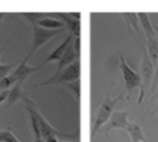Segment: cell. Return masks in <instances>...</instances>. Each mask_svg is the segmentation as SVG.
Segmentation results:
<instances>
[{
	"mask_svg": "<svg viewBox=\"0 0 158 142\" xmlns=\"http://www.w3.org/2000/svg\"><path fill=\"white\" fill-rule=\"evenodd\" d=\"M119 71L122 75L123 83H125V88H126V99L131 98V93L135 88H142V77L140 73L131 68L128 65V62L125 61L123 55H119Z\"/></svg>",
	"mask_w": 158,
	"mask_h": 142,
	"instance_id": "5b68a950",
	"label": "cell"
},
{
	"mask_svg": "<svg viewBox=\"0 0 158 142\" xmlns=\"http://www.w3.org/2000/svg\"><path fill=\"white\" fill-rule=\"evenodd\" d=\"M157 110H158V102H157V106H156V108H154V109H153V110H151V115H153V113H156V112H157Z\"/></svg>",
	"mask_w": 158,
	"mask_h": 142,
	"instance_id": "83f0119b",
	"label": "cell"
},
{
	"mask_svg": "<svg viewBox=\"0 0 158 142\" xmlns=\"http://www.w3.org/2000/svg\"><path fill=\"white\" fill-rule=\"evenodd\" d=\"M121 18L123 19V22L126 24V28L129 29V32L137 33L139 39L142 40V43H144V35H143L142 26H140L139 18H137V13H121Z\"/></svg>",
	"mask_w": 158,
	"mask_h": 142,
	"instance_id": "8fae6325",
	"label": "cell"
},
{
	"mask_svg": "<svg viewBox=\"0 0 158 142\" xmlns=\"http://www.w3.org/2000/svg\"><path fill=\"white\" fill-rule=\"evenodd\" d=\"M32 30H33V41H32V47H31L28 57L31 58V55L36 51L38 48H40L43 44H46L49 40H52L53 37L58 36L61 32H64L65 29H57V30H50V29H43V28L38 26L36 24H32Z\"/></svg>",
	"mask_w": 158,
	"mask_h": 142,
	"instance_id": "8992f818",
	"label": "cell"
},
{
	"mask_svg": "<svg viewBox=\"0 0 158 142\" xmlns=\"http://www.w3.org/2000/svg\"><path fill=\"white\" fill-rule=\"evenodd\" d=\"M140 77H142V88L137 98V105H142L146 98H148L151 83L154 79V63L151 62L148 52L146 50L144 44L142 43V63H140Z\"/></svg>",
	"mask_w": 158,
	"mask_h": 142,
	"instance_id": "3957f363",
	"label": "cell"
},
{
	"mask_svg": "<svg viewBox=\"0 0 158 142\" xmlns=\"http://www.w3.org/2000/svg\"><path fill=\"white\" fill-rule=\"evenodd\" d=\"M110 87H111V84H110ZM110 87H108V90L106 91L103 102H101V105L98 106L97 112H96L94 120H93V126H92V132H90L92 137L97 134L98 130L108 121V119L111 117V115L114 113V109L118 105V102H121L123 99V91H121V93L118 94L117 98H111V97H110Z\"/></svg>",
	"mask_w": 158,
	"mask_h": 142,
	"instance_id": "6da1fadb",
	"label": "cell"
},
{
	"mask_svg": "<svg viewBox=\"0 0 158 142\" xmlns=\"http://www.w3.org/2000/svg\"><path fill=\"white\" fill-rule=\"evenodd\" d=\"M137 18H139L140 26H142L143 35H144V40L157 39L156 32H154V24L151 22L150 15L147 13H137Z\"/></svg>",
	"mask_w": 158,
	"mask_h": 142,
	"instance_id": "4fadbf2b",
	"label": "cell"
},
{
	"mask_svg": "<svg viewBox=\"0 0 158 142\" xmlns=\"http://www.w3.org/2000/svg\"><path fill=\"white\" fill-rule=\"evenodd\" d=\"M158 90V59L156 62V65H154V79H153V83H151V87H150V93L151 95H154V94L157 93ZM148 99V98H147Z\"/></svg>",
	"mask_w": 158,
	"mask_h": 142,
	"instance_id": "7402d4cb",
	"label": "cell"
},
{
	"mask_svg": "<svg viewBox=\"0 0 158 142\" xmlns=\"http://www.w3.org/2000/svg\"><path fill=\"white\" fill-rule=\"evenodd\" d=\"M128 124V110H114V113L108 119V121L98 130V132L108 137L112 130H125L126 131Z\"/></svg>",
	"mask_w": 158,
	"mask_h": 142,
	"instance_id": "52a82bcc",
	"label": "cell"
},
{
	"mask_svg": "<svg viewBox=\"0 0 158 142\" xmlns=\"http://www.w3.org/2000/svg\"><path fill=\"white\" fill-rule=\"evenodd\" d=\"M19 62H21V59L14 61L13 63H7V65H2V63H0V80L4 79V77H7V76H10L11 69H13L15 65H18Z\"/></svg>",
	"mask_w": 158,
	"mask_h": 142,
	"instance_id": "ac0fdd59",
	"label": "cell"
},
{
	"mask_svg": "<svg viewBox=\"0 0 158 142\" xmlns=\"http://www.w3.org/2000/svg\"><path fill=\"white\" fill-rule=\"evenodd\" d=\"M72 41H74V36H72L71 33H68V35H67V37H65V40H64L63 43H61L60 46H58L57 48H56L54 51H53L52 54H50L49 57H47L46 59L43 61V62H42V65H40L42 68H43V66L46 65V63H49V62H54V61H57V62H58V61L61 59V57L64 55L65 50L68 48V46L72 43Z\"/></svg>",
	"mask_w": 158,
	"mask_h": 142,
	"instance_id": "7c38bea8",
	"label": "cell"
},
{
	"mask_svg": "<svg viewBox=\"0 0 158 142\" xmlns=\"http://www.w3.org/2000/svg\"><path fill=\"white\" fill-rule=\"evenodd\" d=\"M47 15H49L47 13H24L22 14V17H24L25 19H28L31 24L39 21V19H42V18H44V17H47Z\"/></svg>",
	"mask_w": 158,
	"mask_h": 142,
	"instance_id": "ffe728a7",
	"label": "cell"
},
{
	"mask_svg": "<svg viewBox=\"0 0 158 142\" xmlns=\"http://www.w3.org/2000/svg\"><path fill=\"white\" fill-rule=\"evenodd\" d=\"M154 32H156V36H157V40H158V25L154 24Z\"/></svg>",
	"mask_w": 158,
	"mask_h": 142,
	"instance_id": "484cf974",
	"label": "cell"
},
{
	"mask_svg": "<svg viewBox=\"0 0 158 142\" xmlns=\"http://www.w3.org/2000/svg\"><path fill=\"white\" fill-rule=\"evenodd\" d=\"M14 35H15V32H13V35H11V36H10V37H8V39H7V41H6V43H4V44H3V47H2V48H0V61H2V55H3V52H4V50H6V48H7L8 43H10V39H13V37H14Z\"/></svg>",
	"mask_w": 158,
	"mask_h": 142,
	"instance_id": "cb8c5ba5",
	"label": "cell"
},
{
	"mask_svg": "<svg viewBox=\"0 0 158 142\" xmlns=\"http://www.w3.org/2000/svg\"><path fill=\"white\" fill-rule=\"evenodd\" d=\"M0 132H2L3 142H21V141L18 140V138L15 137V134H14V132L11 131L10 129L3 130V131H0Z\"/></svg>",
	"mask_w": 158,
	"mask_h": 142,
	"instance_id": "44dd1931",
	"label": "cell"
},
{
	"mask_svg": "<svg viewBox=\"0 0 158 142\" xmlns=\"http://www.w3.org/2000/svg\"><path fill=\"white\" fill-rule=\"evenodd\" d=\"M0 142H3V138H2V132H0Z\"/></svg>",
	"mask_w": 158,
	"mask_h": 142,
	"instance_id": "f1b7e54d",
	"label": "cell"
},
{
	"mask_svg": "<svg viewBox=\"0 0 158 142\" xmlns=\"http://www.w3.org/2000/svg\"><path fill=\"white\" fill-rule=\"evenodd\" d=\"M4 17H6V14L4 13H0V24L3 22V19H4Z\"/></svg>",
	"mask_w": 158,
	"mask_h": 142,
	"instance_id": "4316f807",
	"label": "cell"
},
{
	"mask_svg": "<svg viewBox=\"0 0 158 142\" xmlns=\"http://www.w3.org/2000/svg\"><path fill=\"white\" fill-rule=\"evenodd\" d=\"M72 46H74V50H75V52H77V55L81 57V37H74Z\"/></svg>",
	"mask_w": 158,
	"mask_h": 142,
	"instance_id": "603a6c76",
	"label": "cell"
},
{
	"mask_svg": "<svg viewBox=\"0 0 158 142\" xmlns=\"http://www.w3.org/2000/svg\"><path fill=\"white\" fill-rule=\"evenodd\" d=\"M63 86H65V87L71 91V94L74 95V98L77 99V102H79V99H81V80L65 83V84H63Z\"/></svg>",
	"mask_w": 158,
	"mask_h": 142,
	"instance_id": "e0dca14e",
	"label": "cell"
},
{
	"mask_svg": "<svg viewBox=\"0 0 158 142\" xmlns=\"http://www.w3.org/2000/svg\"><path fill=\"white\" fill-rule=\"evenodd\" d=\"M22 84L24 83L21 82H17L15 84L11 87V90H8V97L7 99H6V108H7L8 110H11V108H13L14 104H17L18 101H25V99L29 98V95H28L27 91L22 90Z\"/></svg>",
	"mask_w": 158,
	"mask_h": 142,
	"instance_id": "30bf717a",
	"label": "cell"
},
{
	"mask_svg": "<svg viewBox=\"0 0 158 142\" xmlns=\"http://www.w3.org/2000/svg\"><path fill=\"white\" fill-rule=\"evenodd\" d=\"M75 61H79V57L77 55V52H75V50H74V46H72V43H71L68 46V48L65 50L64 55L61 57V59L58 61V68H57V72H56V73L61 72L64 68L69 66L71 63H74Z\"/></svg>",
	"mask_w": 158,
	"mask_h": 142,
	"instance_id": "5bb4252c",
	"label": "cell"
},
{
	"mask_svg": "<svg viewBox=\"0 0 158 142\" xmlns=\"http://www.w3.org/2000/svg\"><path fill=\"white\" fill-rule=\"evenodd\" d=\"M32 24H36L38 26L43 28V29H50V30H57V29H65L64 24L60 21V19L54 18V17H44V18L39 19L36 22H32Z\"/></svg>",
	"mask_w": 158,
	"mask_h": 142,
	"instance_id": "9a60e30c",
	"label": "cell"
},
{
	"mask_svg": "<svg viewBox=\"0 0 158 142\" xmlns=\"http://www.w3.org/2000/svg\"><path fill=\"white\" fill-rule=\"evenodd\" d=\"M43 142H60V141H58V138H47Z\"/></svg>",
	"mask_w": 158,
	"mask_h": 142,
	"instance_id": "d4e9b609",
	"label": "cell"
},
{
	"mask_svg": "<svg viewBox=\"0 0 158 142\" xmlns=\"http://www.w3.org/2000/svg\"><path fill=\"white\" fill-rule=\"evenodd\" d=\"M25 109L29 113H32L36 117L39 123V127H40V134H42V140H47V138H77V134H67V132H63L60 130H57L56 127H53L49 121L46 120V117L43 116V113L38 109L36 104L32 101L31 98L25 99Z\"/></svg>",
	"mask_w": 158,
	"mask_h": 142,
	"instance_id": "7a4b0ae2",
	"label": "cell"
},
{
	"mask_svg": "<svg viewBox=\"0 0 158 142\" xmlns=\"http://www.w3.org/2000/svg\"><path fill=\"white\" fill-rule=\"evenodd\" d=\"M81 77V62L75 61L74 63H71L69 66L64 68L61 72L54 73V76L50 77L49 80L43 83H38L35 84V87H43V86H52V84H65V83H71L75 80H79Z\"/></svg>",
	"mask_w": 158,
	"mask_h": 142,
	"instance_id": "277c9868",
	"label": "cell"
},
{
	"mask_svg": "<svg viewBox=\"0 0 158 142\" xmlns=\"http://www.w3.org/2000/svg\"><path fill=\"white\" fill-rule=\"evenodd\" d=\"M28 61H29V57H28V55H25V58H24V59H21V62H19L18 68H17L15 71L11 73L14 77H15L17 82L24 83L25 80H27L28 77H29L33 73V72L42 69L40 65H39V66H31L29 63H28Z\"/></svg>",
	"mask_w": 158,
	"mask_h": 142,
	"instance_id": "9c48e42d",
	"label": "cell"
},
{
	"mask_svg": "<svg viewBox=\"0 0 158 142\" xmlns=\"http://www.w3.org/2000/svg\"><path fill=\"white\" fill-rule=\"evenodd\" d=\"M60 142H75V141H60Z\"/></svg>",
	"mask_w": 158,
	"mask_h": 142,
	"instance_id": "f546056e",
	"label": "cell"
},
{
	"mask_svg": "<svg viewBox=\"0 0 158 142\" xmlns=\"http://www.w3.org/2000/svg\"><path fill=\"white\" fill-rule=\"evenodd\" d=\"M15 83H17V80H15V77H14L13 75L4 77V79L0 80V91H7L8 88L13 87Z\"/></svg>",
	"mask_w": 158,
	"mask_h": 142,
	"instance_id": "d6986e66",
	"label": "cell"
},
{
	"mask_svg": "<svg viewBox=\"0 0 158 142\" xmlns=\"http://www.w3.org/2000/svg\"><path fill=\"white\" fill-rule=\"evenodd\" d=\"M52 15L60 19L74 37H81V13H56Z\"/></svg>",
	"mask_w": 158,
	"mask_h": 142,
	"instance_id": "ba28073f",
	"label": "cell"
},
{
	"mask_svg": "<svg viewBox=\"0 0 158 142\" xmlns=\"http://www.w3.org/2000/svg\"><path fill=\"white\" fill-rule=\"evenodd\" d=\"M126 131H128L129 137H131L132 142H147L144 137V132H143L142 127L136 123H129L126 127Z\"/></svg>",
	"mask_w": 158,
	"mask_h": 142,
	"instance_id": "2e32d148",
	"label": "cell"
}]
</instances>
